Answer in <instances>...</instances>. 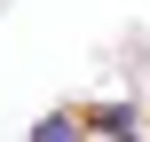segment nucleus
<instances>
[{"label":"nucleus","instance_id":"f257e3e1","mask_svg":"<svg viewBox=\"0 0 150 142\" xmlns=\"http://www.w3.org/2000/svg\"><path fill=\"white\" fill-rule=\"evenodd\" d=\"M142 119H134V103H103V111H87L79 119V134H134Z\"/></svg>","mask_w":150,"mask_h":142},{"label":"nucleus","instance_id":"f03ea898","mask_svg":"<svg viewBox=\"0 0 150 142\" xmlns=\"http://www.w3.org/2000/svg\"><path fill=\"white\" fill-rule=\"evenodd\" d=\"M32 134H40V142H71V134H79V111H47Z\"/></svg>","mask_w":150,"mask_h":142}]
</instances>
